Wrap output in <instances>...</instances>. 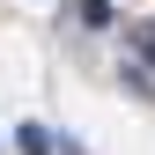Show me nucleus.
Segmentation results:
<instances>
[{
	"label": "nucleus",
	"mask_w": 155,
	"mask_h": 155,
	"mask_svg": "<svg viewBox=\"0 0 155 155\" xmlns=\"http://www.w3.org/2000/svg\"><path fill=\"white\" fill-rule=\"evenodd\" d=\"M148 59H155V37H148Z\"/></svg>",
	"instance_id": "3"
},
{
	"label": "nucleus",
	"mask_w": 155,
	"mask_h": 155,
	"mask_svg": "<svg viewBox=\"0 0 155 155\" xmlns=\"http://www.w3.org/2000/svg\"><path fill=\"white\" fill-rule=\"evenodd\" d=\"M15 148H22V155H59V148H52V133H45V126H15Z\"/></svg>",
	"instance_id": "1"
},
{
	"label": "nucleus",
	"mask_w": 155,
	"mask_h": 155,
	"mask_svg": "<svg viewBox=\"0 0 155 155\" xmlns=\"http://www.w3.org/2000/svg\"><path fill=\"white\" fill-rule=\"evenodd\" d=\"M74 15H81L89 30H104V22H111V0H74Z\"/></svg>",
	"instance_id": "2"
}]
</instances>
